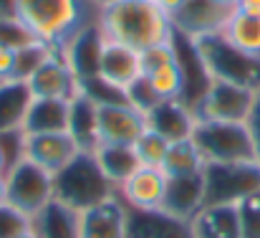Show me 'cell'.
<instances>
[{"mask_svg":"<svg viewBox=\"0 0 260 238\" xmlns=\"http://www.w3.org/2000/svg\"><path fill=\"white\" fill-rule=\"evenodd\" d=\"M207 167V160L202 157L200 147L194 145L192 137L179 140V142H170V150L165 155L162 170L167 177H182V175H197Z\"/></svg>","mask_w":260,"mask_h":238,"instance_id":"obj_23","label":"cell"},{"mask_svg":"<svg viewBox=\"0 0 260 238\" xmlns=\"http://www.w3.org/2000/svg\"><path fill=\"white\" fill-rule=\"evenodd\" d=\"M220 33L238 51H243V54H248L253 59H260V15L243 13V10L235 8Z\"/></svg>","mask_w":260,"mask_h":238,"instance_id":"obj_21","label":"cell"},{"mask_svg":"<svg viewBox=\"0 0 260 238\" xmlns=\"http://www.w3.org/2000/svg\"><path fill=\"white\" fill-rule=\"evenodd\" d=\"M0 43L13 48V51H23L33 43H41L18 18H3L0 20Z\"/></svg>","mask_w":260,"mask_h":238,"instance_id":"obj_27","label":"cell"},{"mask_svg":"<svg viewBox=\"0 0 260 238\" xmlns=\"http://www.w3.org/2000/svg\"><path fill=\"white\" fill-rule=\"evenodd\" d=\"M91 155L96 160V165L101 167V172L106 175V180L116 188L139 167L134 147H129V145H96Z\"/></svg>","mask_w":260,"mask_h":238,"instance_id":"obj_22","label":"cell"},{"mask_svg":"<svg viewBox=\"0 0 260 238\" xmlns=\"http://www.w3.org/2000/svg\"><path fill=\"white\" fill-rule=\"evenodd\" d=\"M124 96H126V101L134 107V109H139L144 117L162 101L159 96H157V91L152 89V84H149V79L142 74L139 79H134L129 86H126V91H124Z\"/></svg>","mask_w":260,"mask_h":238,"instance_id":"obj_28","label":"cell"},{"mask_svg":"<svg viewBox=\"0 0 260 238\" xmlns=\"http://www.w3.org/2000/svg\"><path fill=\"white\" fill-rule=\"evenodd\" d=\"M194 122H197V117L184 99H162L147 114V127L159 132L170 142H179V140L192 137Z\"/></svg>","mask_w":260,"mask_h":238,"instance_id":"obj_17","label":"cell"},{"mask_svg":"<svg viewBox=\"0 0 260 238\" xmlns=\"http://www.w3.org/2000/svg\"><path fill=\"white\" fill-rule=\"evenodd\" d=\"M147 79L159 99H184V71L179 59L154 69L152 74H147Z\"/></svg>","mask_w":260,"mask_h":238,"instance_id":"obj_25","label":"cell"},{"mask_svg":"<svg viewBox=\"0 0 260 238\" xmlns=\"http://www.w3.org/2000/svg\"><path fill=\"white\" fill-rule=\"evenodd\" d=\"M192 140L207 165H260V142L250 122L197 119Z\"/></svg>","mask_w":260,"mask_h":238,"instance_id":"obj_2","label":"cell"},{"mask_svg":"<svg viewBox=\"0 0 260 238\" xmlns=\"http://www.w3.org/2000/svg\"><path fill=\"white\" fill-rule=\"evenodd\" d=\"M139 59H142V74H144V76H147V74H152L154 69H159V66L170 64V61H177V59H179L177 36H174V41H170V43H159V46H152V48L142 51V54H139Z\"/></svg>","mask_w":260,"mask_h":238,"instance_id":"obj_30","label":"cell"},{"mask_svg":"<svg viewBox=\"0 0 260 238\" xmlns=\"http://www.w3.org/2000/svg\"><path fill=\"white\" fill-rule=\"evenodd\" d=\"M233 10L235 8H228L217 0H184V5L172 15L174 31L187 41L200 38L205 33H220Z\"/></svg>","mask_w":260,"mask_h":238,"instance_id":"obj_12","label":"cell"},{"mask_svg":"<svg viewBox=\"0 0 260 238\" xmlns=\"http://www.w3.org/2000/svg\"><path fill=\"white\" fill-rule=\"evenodd\" d=\"M217 3H222V5H228V8H235V5H238V0H217Z\"/></svg>","mask_w":260,"mask_h":238,"instance_id":"obj_40","label":"cell"},{"mask_svg":"<svg viewBox=\"0 0 260 238\" xmlns=\"http://www.w3.org/2000/svg\"><path fill=\"white\" fill-rule=\"evenodd\" d=\"M147 129V117L129 101L96 104V140L99 145H134Z\"/></svg>","mask_w":260,"mask_h":238,"instance_id":"obj_9","label":"cell"},{"mask_svg":"<svg viewBox=\"0 0 260 238\" xmlns=\"http://www.w3.org/2000/svg\"><path fill=\"white\" fill-rule=\"evenodd\" d=\"M8 167H10V160H8L5 150H3V145H0V175H5V172H8Z\"/></svg>","mask_w":260,"mask_h":238,"instance_id":"obj_37","label":"cell"},{"mask_svg":"<svg viewBox=\"0 0 260 238\" xmlns=\"http://www.w3.org/2000/svg\"><path fill=\"white\" fill-rule=\"evenodd\" d=\"M56 195V182L48 170L36 165L25 155L18 157L5 172V203L36 218Z\"/></svg>","mask_w":260,"mask_h":238,"instance_id":"obj_6","label":"cell"},{"mask_svg":"<svg viewBox=\"0 0 260 238\" xmlns=\"http://www.w3.org/2000/svg\"><path fill=\"white\" fill-rule=\"evenodd\" d=\"M18 238H38V233H36V228L30 226V228H28L25 233H20V236H18Z\"/></svg>","mask_w":260,"mask_h":238,"instance_id":"obj_39","label":"cell"},{"mask_svg":"<svg viewBox=\"0 0 260 238\" xmlns=\"http://www.w3.org/2000/svg\"><path fill=\"white\" fill-rule=\"evenodd\" d=\"M81 238H129V208L111 195L79 213Z\"/></svg>","mask_w":260,"mask_h":238,"instance_id":"obj_14","label":"cell"},{"mask_svg":"<svg viewBox=\"0 0 260 238\" xmlns=\"http://www.w3.org/2000/svg\"><path fill=\"white\" fill-rule=\"evenodd\" d=\"M86 0H15V18L46 46H66L86 25Z\"/></svg>","mask_w":260,"mask_h":238,"instance_id":"obj_3","label":"cell"},{"mask_svg":"<svg viewBox=\"0 0 260 238\" xmlns=\"http://www.w3.org/2000/svg\"><path fill=\"white\" fill-rule=\"evenodd\" d=\"M56 182V200L74 208V210H86L91 205L116 195V185L106 180L101 167L91 152H81L71 165H66L61 172L53 175Z\"/></svg>","mask_w":260,"mask_h":238,"instance_id":"obj_5","label":"cell"},{"mask_svg":"<svg viewBox=\"0 0 260 238\" xmlns=\"http://www.w3.org/2000/svg\"><path fill=\"white\" fill-rule=\"evenodd\" d=\"M189 238H240L238 203H207L187 223Z\"/></svg>","mask_w":260,"mask_h":238,"instance_id":"obj_16","label":"cell"},{"mask_svg":"<svg viewBox=\"0 0 260 238\" xmlns=\"http://www.w3.org/2000/svg\"><path fill=\"white\" fill-rule=\"evenodd\" d=\"M30 99H33V94L23 79L0 81V135L20 129Z\"/></svg>","mask_w":260,"mask_h":238,"instance_id":"obj_20","label":"cell"},{"mask_svg":"<svg viewBox=\"0 0 260 238\" xmlns=\"http://www.w3.org/2000/svg\"><path fill=\"white\" fill-rule=\"evenodd\" d=\"M235 8L243 10V13H255V15H260V0H238Z\"/></svg>","mask_w":260,"mask_h":238,"instance_id":"obj_33","label":"cell"},{"mask_svg":"<svg viewBox=\"0 0 260 238\" xmlns=\"http://www.w3.org/2000/svg\"><path fill=\"white\" fill-rule=\"evenodd\" d=\"M15 18V0H0V20Z\"/></svg>","mask_w":260,"mask_h":238,"instance_id":"obj_34","label":"cell"},{"mask_svg":"<svg viewBox=\"0 0 260 238\" xmlns=\"http://www.w3.org/2000/svg\"><path fill=\"white\" fill-rule=\"evenodd\" d=\"M33 228L38 238H81L79 210L58 203L56 198L33 218Z\"/></svg>","mask_w":260,"mask_h":238,"instance_id":"obj_19","label":"cell"},{"mask_svg":"<svg viewBox=\"0 0 260 238\" xmlns=\"http://www.w3.org/2000/svg\"><path fill=\"white\" fill-rule=\"evenodd\" d=\"M202 205H205V170L197 175L167 177V190L159 208L162 216H167L174 223L187 226Z\"/></svg>","mask_w":260,"mask_h":238,"instance_id":"obj_13","label":"cell"},{"mask_svg":"<svg viewBox=\"0 0 260 238\" xmlns=\"http://www.w3.org/2000/svg\"><path fill=\"white\" fill-rule=\"evenodd\" d=\"M5 203V175H0V205Z\"/></svg>","mask_w":260,"mask_h":238,"instance_id":"obj_38","label":"cell"},{"mask_svg":"<svg viewBox=\"0 0 260 238\" xmlns=\"http://www.w3.org/2000/svg\"><path fill=\"white\" fill-rule=\"evenodd\" d=\"M189 43L210 79L233 81L260 91V59L238 51L222 38V33H205L200 38H192Z\"/></svg>","mask_w":260,"mask_h":238,"instance_id":"obj_4","label":"cell"},{"mask_svg":"<svg viewBox=\"0 0 260 238\" xmlns=\"http://www.w3.org/2000/svg\"><path fill=\"white\" fill-rule=\"evenodd\" d=\"M69 132L74 135V140L81 145L84 152H93V147L99 145V140H96V101L86 94H81L71 101Z\"/></svg>","mask_w":260,"mask_h":238,"instance_id":"obj_24","label":"cell"},{"mask_svg":"<svg viewBox=\"0 0 260 238\" xmlns=\"http://www.w3.org/2000/svg\"><path fill=\"white\" fill-rule=\"evenodd\" d=\"M132 147H134V155H137V160H139V165H147V167H162L165 155H167V150H170V140H165L159 132H154V129L147 127Z\"/></svg>","mask_w":260,"mask_h":238,"instance_id":"obj_26","label":"cell"},{"mask_svg":"<svg viewBox=\"0 0 260 238\" xmlns=\"http://www.w3.org/2000/svg\"><path fill=\"white\" fill-rule=\"evenodd\" d=\"M240 238H260V193H253L238 203Z\"/></svg>","mask_w":260,"mask_h":238,"instance_id":"obj_29","label":"cell"},{"mask_svg":"<svg viewBox=\"0 0 260 238\" xmlns=\"http://www.w3.org/2000/svg\"><path fill=\"white\" fill-rule=\"evenodd\" d=\"M157 3H159V5H162V8L170 13V15H174V13H177L182 5H184V0H157Z\"/></svg>","mask_w":260,"mask_h":238,"instance_id":"obj_35","label":"cell"},{"mask_svg":"<svg viewBox=\"0 0 260 238\" xmlns=\"http://www.w3.org/2000/svg\"><path fill=\"white\" fill-rule=\"evenodd\" d=\"M99 76L111 84L114 89L119 91H126V86L134 79L142 76V59H139V51L119 43V41H111V38H104L101 36V48H99Z\"/></svg>","mask_w":260,"mask_h":238,"instance_id":"obj_15","label":"cell"},{"mask_svg":"<svg viewBox=\"0 0 260 238\" xmlns=\"http://www.w3.org/2000/svg\"><path fill=\"white\" fill-rule=\"evenodd\" d=\"M30 226H33V218H28L25 213H20L10 203L0 205V238H18Z\"/></svg>","mask_w":260,"mask_h":238,"instance_id":"obj_31","label":"cell"},{"mask_svg":"<svg viewBox=\"0 0 260 238\" xmlns=\"http://www.w3.org/2000/svg\"><path fill=\"white\" fill-rule=\"evenodd\" d=\"M25 84L33 96H43V99L74 101L76 96H81V81L76 76V71L71 69L61 46H56L41 61V66L25 79Z\"/></svg>","mask_w":260,"mask_h":238,"instance_id":"obj_8","label":"cell"},{"mask_svg":"<svg viewBox=\"0 0 260 238\" xmlns=\"http://www.w3.org/2000/svg\"><path fill=\"white\" fill-rule=\"evenodd\" d=\"M260 91L222 79H210L205 94L192 104L197 119L210 122H250L258 109Z\"/></svg>","mask_w":260,"mask_h":238,"instance_id":"obj_7","label":"cell"},{"mask_svg":"<svg viewBox=\"0 0 260 238\" xmlns=\"http://www.w3.org/2000/svg\"><path fill=\"white\" fill-rule=\"evenodd\" d=\"M96 25L104 38L119 41L134 51H147L174 41L172 15L157 0H116L96 10Z\"/></svg>","mask_w":260,"mask_h":238,"instance_id":"obj_1","label":"cell"},{"mask_svg":"<svg viewBox=\"0 0 260 238\" xmlns=\"http://www.w3.org/2000/svg\"><path fill=\"white\" fill-rule=\"evenodd\" d=\"M69 119H71V101L63 99H43L33 96L20 132L23 135H48V132H69Z\"/></svg>","mask_w":260,"mask_h":238,"instance_id":"obj_18","label":"cell"},{"mask_svg":"<svg viewBox=\"0 0 260 238\" xmlns=\"http://www.w3.org/2000/svg\"><path fill=\"white\" fill-rule=\"evenodd\" d=\"M167 190V175L162 167H147L139 165L119 188L116 195L124 200L129 210L137 213H159L162 200Z\"/></svg>","mask_w":260,"mask_h":238,"instance_id":"obj_10","label":"cell"},{"mask_svg":"<svg viewBox=\"0 0 260 238\" xmlns=\"http://www.w3.org/2000/svg\"><path fill=\"white\" fill-rule=\"evenodd\" d=\"M84 150L71 132H48V135H23V155L48 170L51 175L71 165Z\"/></svg>","mask_w":260,"mask_h":238,"instance_id":"obj_11","label":"cell"},{"mask_svg":"<svg viewBox=\"0 0 260 238\" xmlns=\"http://www.w3.org/2000/svg\"><path fill=\"white\" fill-rule=\"evenodd\" d=\"M15 59H18V54L0 43V81L15 76Z\"/></svg>","mask_w":260,"mask_h":238,"instance_id":"obj_32","label":"cell"},{"mask_svg":"<svg viewBox=\"0 0 260 238\" xmlns=\"http://www.w3.org/2000/svg\"><path fill=\"white\" fill-rule=\"evenodd\" d=\"M111 3H116V0H86V5L93 8V13L101 10V8H106V5H111Z\"/></svg>","mask_w":260,"mask_h":238,"instance_id":"obj_36","label":"cell"}]
</instances>
